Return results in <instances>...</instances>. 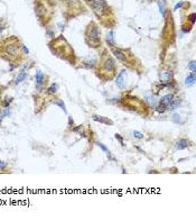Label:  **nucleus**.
<instances>
[{
    "label": "nucleus",
    "instance_id": "a211bd4d",
    "mask_svg": "<svg viewBox=\"0 0 196 219\" xmlns=\"http://www.w3.org/2000/svg\"><path fill=\"white\" fill-rule=\"evenodd\" d=\"M98 146L100 147L101 150H103V151L106 152V155H108V157H109V160H112V161H116V160H114V158H113V157L111 156V153H110V151H109V150H108V148H106V146L103 145L102 143H98Z\"/></svg>",
    "mask_w": 196,
    "mask_h": 219
},
{
    "label": "nucleus",
    "instance_id": "a878e982",
    "mask_svg": "<svg viewBox=\"0 0 196 219\" xmlns=\"http://www.w3.org/2000/svg\"><path fill=\"white\" fill-rule=\"evenodd\" d=\"M168 107L166 106V105H164V103H162V102H159V105L157 106V111L158 112H164L166 109H167Z\"/></svg>",
    "mask_w": 196,
    "mask_h": 219
},
{
    "label": "nucleus",
    "instance_id": "20e7f679",
    "mask_svg": "<svg viewBox=\"0 0 196 219\" xmlns=\"http://www.w3.org/2000/svg\"><path fill=\"white\" fill-rule=\"evenodd\" d=\"M86 4L92 8V10L98 16H102L109 9V6L106 0H86Z\"/></svg>",
    "mask_w": 196,
    "mask_h": 219
},
{
    "label": "nucleus",
    "instance_id": "f03ea898",
    "mask_svg": "<svg viewBox=\"0 0 196 219\" xmlns=\"http://www.w3.org/2000/svg\"><path fill=\"white\" fill-rule=\"evenodd\" d=\"M35 14L39 22L46 26L54 12V2L52 0H35L34 1Z\"/></svg>",
    "mask_w": 196,
    "mask_h": 219
},
{
    "label": "nucleus",
    "instance_id": "2eb2a0df",
    "mask_svg": "<svg viewBox=\"0 0 196 219\" xmlns=\"http://www.w3.org/2000/svg\"><path fill=\"white\" fill-rule=\"evenodd\" d=\"M44 80H45V75L43 74L42 71L38 70L36 72V84H37V87H39V85H42V84L44 83Z\"/></svg>",
    "mask_w": 196,
    "mask_h": 219
},
{
    "label": "nucleus",
    "instance_id": "4be33fe9",
    "mask_svg": "<svg viewBox=\"0 0 196 219\" xmlns=\"http://www.w3.org/2000/svg\"><path fill=\"white\" fill-rule=\"evenodd\" d=\"M57 89H58V85H57V84L56 83L52 84L50 88L47 89V93H48V95H54V93H56Z\"/></svg>",
    "mask_w": 196,
    "mask_h": 219
},
{
    "label": "nucleus",
    "instance_id": "1a4fd4ad",
    "mask_svg": "<svg viewBox=\"0 0 196 219\" xmlns=\"http://www.w3.org/2000/svg\"><path fill=\"white\" fill-rule=\"evenodd\" d=\"M92 118H93V120L98 121V123L106 124V125H113V121H112V120H110V119H108V118H106V117H102V116L94 115V116H93Z\"/></svg>",
    "mask_w": 196,
    "mask_h": 219
},
{
    "label": "nucleus",
    "instance_id": "393cba45",
    "mask_svg": "<svg viewBox=\"0 0 196 219\" xmlns=\"http://www.w3.org/2000/svg\"><path fill=\"white\" fill-rule=\"evenodd\" d=\"M172 120H173L174 123H176V124L182 123V119H180V115H179V113H174L173 117H172Z\"/></svg>",
    "mask_w": 196,
    "mask_h": 219
},
{
    "label": "nucleus",
    "instance_id": "7ed1b4c3",
    "mask_svg": "<svg viewBox=\"0 0 196 219\" xmlns=\"http://www.w3.org/2000/svg\"><path fill=\"white\" fill-rule=\"evenodd\" d=\"M86 38L89 39L92 44L94 45L100 44L101 42L100 29H99L98 25L95 22H91L89 26H88V29H86Z\"/></svg>",
    "mask_w": 196,
    "mask_h": 219
},
{
    "label": "nucleus",
    "instance_id": "aec40b11",
    "mask_svg": "<svg viewBox=\"0 0 196 219\" xmlns=\"http://www.w3.org/2000/svg\"><path fill=\"white\" fill-rule=\"evenodd\" d=\"M158 6H159V11H160V14L165 17L166 16V8H165L164 1H162V0H159V1H158Z\"/></svg>",
    "mask_w": 196,
    "mask_h": 219
},
{
    "label": "nucleus",
    "instance_id": "ddd939ff",
    "mask_svg": "<svg viewBox=\"0 0 196 219\" xmlns=\"http://www.w3.org/2000/svg\"><path fill=\"white\" fill-rule=\"evenodd\" d=\"M63 2L68 7V8H72V9H75L80 6V1L78 0H63Z\"/></svg>",
    "mask_w": 196,
    "mask_h": 219
},
{
    "label": "nucleus",
    "instance_id": "423d86ee",
    "mask_svg": "<svg viewBox=\"0 0 196 219\" xmlns=\"http://www.w3.org/2000/svg\"><path fill=\"white\" fill-rule=\"evenodd\" d=\"M126 74H127V71L122 70L117 75V78H116V84H117L120 89H124L126 88V80H124V75Z\"/></svg>",
    "mask_w": 196,
    "mask_h": 219
},
{
    "label": "nucleus",
    "instance_id": "39448f33",
    "mask_svg": "<svg viewBox=\"0 0 196 219\" xmlns=\"http://www.w3.org/2000/svg\"><path fill=\"white\" fill-rule=\"evenodd\" d=\"M101 66L103 69V71L106 73H113L116 71V62L112 59L111 56L106 55L104 59L101 62Z\"/></svg>",
    "mask_w": 196,
    "mask_h": 219
},
{
    "label": "nucleus",
    "instance_id": "cd10ccee",
    "mask_svg": "<svg viewBox=\"0 0 196 219\" xmlns=\"http://www.w3.org/2000/svg\"><path fill=\"white\" fill-rule=\"evenodd\" d=\"M7 116H10V109L9 108H6L5 110L1 112V117H7Z\"/></svg>",
    "mask_w": 196,
    "mask_h": 219
},
{
    "label": "nucleus",
    "instance_id": "c9c22d12",
    "mask_svg": "<svg viewBox=\"0 0 196 219\" xmlns=\"http://www.w3.org/2000/svg\"><path fill=\"white\" fill-rule=\"evenodd\" d=\"M4 28H5V24L2 22V19L0 18V32H1V30H2Z\"/></svg>",
    "mask_w": 196,
    "mask_h": 219
},
{
    "label": "nucleus",
    "instance_id": "72a5a7b5",
    "mask_svg": "<svg viewBox=\"0 0 196 219\" xmlns=\"http://www.w3.org/2000/svg\"><path fill=\"white\" fill-rule=\"evenodd\" d=\"M32 66H33V64H29V63H25V64H24V66H22V67H24V70H26V69L28 70V69H30Z\"/></svg>",
    "mask_w": 196,
    "mask_h": 219
},
{
    "label": "nucleus",
    "instance_id": "f704fd0d",
    "mask_svg": "<svg viewBox=\"0 0 196 219\" xmlns=\"http://www.w3.org/2000/svg\"><path fill=\"white\" fill-rule=\"evenodd\" d=\"M73 125H74V121H73V119L71 117L68 118V127L71 128V127H73Z\"/></svg>",
    "mask_w": 196,
    "mask_h": 219
},
{
    "label": "nucleus",
    "instance_id": "f8f14e48",
    "mask_svg": "<svg viewBox=\"0 0 196 219\" xmlns=\"http://www.w3.org/2000/svg\"><path fill=\"white\" fill-rule=\"evenodd\" d=\"M195 72H192L187 77V78L185 79V85H187V87H192V85H194L195 84Z\"/></svg>",
    "mask_w": 196,
    "mask_h": 219
},
{
    "label": "nucleus",
    "instance_id": "dca6fc26",
    "mask_svg": "<svg viewBox=\"0 0 196 219\" xmlns=\"http://www.w3.org/2000/svg\"><path fill=\"white\" fill-rule=\"evenodd\" d=\"M46 35L50 37V38H54L55 37V29L52 26H47L46 27Z\"/></svg>",
    "mask_w": 196,
    "mask_h": 219
},
{
    "label": "nucleus",
    "instance_id": "9b49d317",
    "mask_svg": "<svg viewBox=\"0 0 196 219\" xmlns=\"http://www.w3.org/2000/svg\"><path fill=\"white\" fill-rule=\"evenodd\" d=\"M173 99H174V95H172V93H168V95L162 97V98L159 99V102H162V103H164V105H166V106L168 107L170 105V102L173 101Z\"/></svg>",
    "mask_w": 196,
    "mask_h": 219
},
{
    "label": "nucleus",
    "instance_id": "7c9ffc66",
    "mask_svg": "<svg viewBox=\"0 0 196 219\" xmlns=\"http://www.w3.org/2000/svg\"><path fill=\"white\" fill-rule=\"evenodd\" d=\"M22 54H25V55H28V53H29V51L26 48V46H25V45H22Z\"/></svg>",
    "mask_w": 196,
    "mask_h": 219
},
{
    "label": "nucleus",
    "instance_id": "6ab92c4d",
    "mask_svg": "<svg viewBox=\"0 0 196 219\" xmlns=\"http://www.w3.org/2000/svg\"><path fill=\"white\" fill-rule=\"evenodd\" d=\"M179 106H180V100H175V101L173 100L170 102V105L168 106L169 107L168 109H169V110H176Z\"/></svg>",
    "mask_w": 196,
    "mask_h": 219
},
{
    "label": "nucleus",
    "instance_id": "b1692460",
    "mask_svg": "<svg viewBox=\"0 0 196 219\" xmlns=\"http://www.w3.org/2000/svg\"><path fill=\"white\" fill-rule=\"evenodd\" d=\"M132 136H134L136 139H142L144 138V134L138 132V130H134L132 132Z\"/></svg>",
    "mask_w": 196,
    "mask_h": 219
},
{
    "label": "nucleus",
    "instance_id": "473e14b6",
    "mask_svg": "<svg viewBox=\"0 0 196 219\" xmlns=\"http://www.w3.org/2000/svg\"><path fill=\"white\" fill-rule=\"evenodd\" d=\"M195 17H196V15H195V14H192V15H190V16L188 17V18H190V22H192V24H194V22H195Z\"/></svg>",
    "mask_w": 196,
    "mask_h": 219
},
{
    "label": "nucleus",
    "instance_id": "6e6552de",
    "mask_svg": "<svg viewBox=\"0 0 196 219\" xmlns=\"http://www.w3.org/2000/svg\"><path fill=\"white\" fill-rule=\"evenodd\" d=\"M112 53H113L114 57L117 60H119L120 62H123V63L127 62V56H126V54L121 50H119V48H112Z\"/></svg>",
    "mask_w": 196,
    "mask_h": 219
},
{
    "label": "nucleus",
    "instance_id": "c85d7f7f",
    "mask_svg": "<svg viewBox=\"0 0 196 219\" xmlns=\"http://www.w3.org/2000/svg\"><path fill=\"white\" fill-rule=\"evenodd\" d=\"M188 67H190V70H192V72H195V61H192L190 62V64H188Z\"/></svg>",
    "mask_w": 196,
    "mask_h": 219
},
{
    "label": "nucleus",
    "instance_id": "f257e3e1",
    "mask_svg": "<svg viewBox=\"0 0 196 219\" xmlns=\"http://www.w3.org/2000/svg\"><path fill=\"white\" fill-rule=\"evenodd\" d=\"M22 42L16 36H9L0 42V56L10 63L22 61Z\"/></svg>",
    "mask_w": 196,
    "mask_h": 219
},
{
    "label": "nucleus",
    "instance_id": "4468645a",
    "mask_svg": "<svg viewBox=\"0 0 196 219\" xmlns=\"http://www.w3.org/2000/svg\"><path fill=\"white\" fill-rule=\"evenodd\" d=\"M26 78H27V72H26L25 70H22V71L19 72V74L17 75V78L15 79V84H19Z\"/></svg>",
    "mask_w": 196,
    "mask_h": 219
},
{
    "label": "nucleus",
    "instance_id": "5701e85b",
    "mask_svg": "<svg viewBox=\"0 0 196 219\" xmlns=\"http://www.w3.org/2000/svg\"><path fill=\"white\" fill-rule=\"evenodd\" d=\"M106 42H108V44L110 45V46H113V44H114V42H113V32H110V33L108 34Z\"/></svg>",
    "mask_w": 196,
    "mask_h": 219
},
{
    "label": "nucleus",
    "instance_id": "c756f323",
    "mask_svg": "<svg viewBox=\"0 0 196 219\" xmlns=\"http://www.w3.org/2000/svg\"><path fill=\"white\" fill-rule=\"evenodd\" d=\"M114 137H116V138H117V139L119 140V142H120V144H121V145L124 146V142H123V138L121 137V136H120V135H119V134H116V135H114Z\"/></svg>",
    "mask_w": 196,
    "mask_h": 219
},
{
    "label": "nucleus",
    "instance_id": "9d476101",
    "mask_svg": "<svg viewBox=\"0 0 196 219\" xmlns=\"http://www.w3.org/2000/svg\"><path fill=\"white\" fill-rule=\"evenodd\" d=\"M190 146V140L187 139H179L177 143H176V150H184V148H187Z\"/></svg>",
    "mask_w": 196,
    "mask_h": 219
},
{
    "label": "nucleus",
    "instance_id": "0eeeda50",
    "mask_svg": "<svg viewBox=\"0 0 196 219\" xmlns=\"http://www.w3.org/2000/svg\"><path fill=\"white\" fill-rule=\"evenodd\" d=\"M173 77H174V73L172 71H164L159 75L160 83H168V82H170V80H173Z\"/></svg>",
    "mask_w": 196,
    "mask_h": 219
},
{
    "label": "nucleus",
    "instance_id": "bb28decb",
    "mask_svg": "<svg viewBox=\"0 0 196 219\" xmlns=\"http://www.w3.org/2000/svg\"><path fill=\"white\" fill-rule=\"evenodd\" d=\"M11 102H12V98H6V100L2 102V106L5 107V108H8Z\"/></svg>",
    "mask_w": 196,
    "mask_h": 219
},
{
    "label": "nucleus",
    "instance_id": "2f4dec72",
    "mask_svg": "<svg viewBox=\"0 0 196 219\" xmlns=\"http://www.w3.org/2000/svg\"><path fill=\"white\" fill-rule=\"evenodd\" d=\"M7 168V163L4 161H0V170H5Z\"/></svg>",
    "mask_w": 196,
    "mask_h": 219
},
{
    "label": "nucleus",
    "instance_id": "f3484780",
    "mask_svg": "<svg viewBox=\"0 0 196 219\" xmlns=\"http://www.w3.org/2000/svg\"><path fill=\"white\" fill-rule=\"evenodd\" d=\"M146 100H147V102L149 103V106L150 107H156L157 100L154 95H147V99H146Z\"/></svg>",
    "mask_w": 196,
    "mask_h": 219
},
{
    "label": "nucleus",
    "instance_id": "412c9836",
    "mask_svg": "<svg viewBox=\"0 0 196 219\" xmlns=\"http://www.w3.org/2000/svg\"><path fill=\"white\" fill-rule=\"evenodd\" d=\"M53 103L54 105H57V106H60L63 109V111L66 113V108H65V105H64V102L62 101V99H56V100H53Z\"/></svg>",
    "mask_w": 196,
    "mask_h": 219
}]
</instances>
